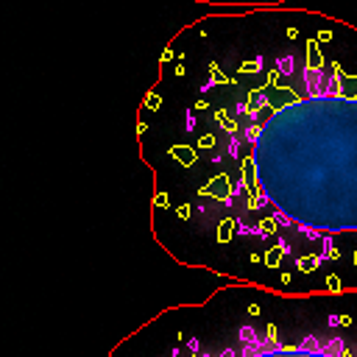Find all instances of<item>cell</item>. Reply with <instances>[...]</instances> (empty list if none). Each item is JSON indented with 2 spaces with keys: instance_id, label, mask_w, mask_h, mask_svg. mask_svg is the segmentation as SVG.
Wrapping results in <instances>:
<instances>
[{
  "instance_id": "1",
  "label": "cell",
  "mask_w": 357,
  "mask_h": 357,
  "mask_svg": "<svg viewBox=\"0 0 357 357\" xmlns=\"http://www.w3.org/2000/svg\"><path fill=\"white\" fill-rule=\"evenodd\" d=\"M184 112L212 132L157 126V154H145L162 182L154 221L178 223L165 248L198 243L221 254L218 271L246 268L251 282L254 268L285 260L315 276L357 240V79L310 59L301 87L271 73L232 106L195 95Z\"/></svg>"
},
{
  "instance_id": "2",
  "label": "cell",
  "mask_w": 357,
  "mask_h": 357,
  "mask_svg": "<svg viewBox=\"0 0 357 357\" xmlns=\"http://www.w3.org/2000/svg\"><path fill=\"white\" fill-rule=\"evenodd\" d=\"M346 296H279L260 288L246 318L223 321V332L201 341L178 329L159 357H357V310Z\"/></svg>"
}]
</instances>
